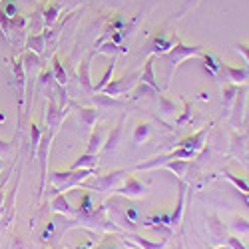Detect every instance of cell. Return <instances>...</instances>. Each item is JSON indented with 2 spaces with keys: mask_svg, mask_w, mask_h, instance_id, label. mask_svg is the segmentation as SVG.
Masks as SVG:
<instances>
[{
  "mask_svg": "<svg viewBox=\"0 0 249 249\" xmlns=\"http://www.w3.org/2000/svg\"><path fill=\"white\" fill-rule=\"evenodd\" d=\"M94 170H66V172H54L50 176V185L56 194H64L74 188H80L84 181L92 178Z\"/></svg>",
  "mask_w": 249,
  "mask_h": 249,
  "instance_id": "1",
  "label": "cell"
},
{
  "mask_svg": "<svg viewBox=\"0 0 249 249\" xmlns=\"http://www.w3.org/2000/svg\"><path fill=\"white\" fill-rule=\"evenodd\" d=\"M128 176H130L128 170H114V172H110V174H106V176H98L92 183H86V181H84V183L80 185V188L94 190V192H114Z\"/></svg>",
  "mask_w": 249,
  "mask_h": 249,
  "instance_id": "2",
  "label": "cell"
},
{
  "mask_svg": "<svg viewBox=\"0 0 249 249\" xmlns=\"http://www.w3.org/2000/svg\"><path fill=\"white\" fill-rule=\"evenodd\" d=\"M54 140V134L48 130L42 134L40 138V143H38V152H36V160L40 161V197L44 196V190H46V179H48V156H50V143Z\"/></svg>",
  "mask_w": 249,
  "mask_h": 249,
  "instance_id": "3",
  "label": "cell"
},
{
  "mask_svg": "<svg viewBox=\"0 0 249 249\" xmlns=\"http://www.w3.org/2000/svg\"><path fill=\"white\" fill-rule=\"evenodd\" d=\"M203 50L201 46H185L181 42H178L170 52H165V60H168V64H170V78L174 76V72H178V68L181 66V62L183 60H188L192 56H201Z\"/></svg>",
  "mask_w": 249,
  "mask_h": 249,
  "instance_id": "4",
  "label": "cell"
},
{
  "mask_svg": "<svg viewBox=\"0 0 249 249\" xmlns=\"http://www.w3.org/2000/svg\"><path fill=\"white\" fill-rule=\"evenodd\" d=\"M138 82H140V72H132V74L124 76V78H120V80H112L110 84L102 90V94H106V96H114V98L124 96V94L132 92Z\"/></svg>",
  "mask_w": 249,
  "mask_h": 249,
  "instance_id": "5",
  "label": "cell"
},
{
  "mask_svg": "<svg viewBox=\"0 0 249 249\" xmlns=\"http://www.w3.org/2000/svg\"><path fill=\"white\" fill-rule=\"evenodd\" d=\"M12 72H14V84H16V92H18V110H20V118L24 114V100H26V72L22 66V58H14L12 62Z\"/></svg>",
  "mask_w": 249,
  "mask_h": 249,
  "instance_id": "6",
  "label": "cell"
},
{
  "mask_svg": "<svg viewBox=\"0 0 249 249\" xmlns=\"http://www.w3.org/2000/svg\"><path fill=\"white\" fill-rule=\"evenodd\" d=\"M64 116H66V110L60 106V104L54 102V98H50L46 102V112H44V122H46V128L56 136L58 128L62 126L64 122Z\"/></svg>",
  "mask_w": 249,
  "mask_h": 249,
  "instance_id": "7",
  "label": "cell"
},
{
  "mask_svg": "<svg viewBox=\"0 0 249 249\" xmlns=\"http://www.w3.org/2000/svg\"><path fill=\"white\" fill-rule=\"evenodd\" d=\"M114 194H118V196H126V197H143L148 194V185L143 183V181H140L138 178H132V176H128L126 179H124L118 188L114 190Z\"/></svg>",
  "mask_w": 249,
  "mask_h": 249,
  "instance_id": "8",
  "label": "cell"
},
{
  "mask_svg": "<svg viewBox=\"0 0 249 249\" xmlns=\"http://www.w3.org/2000/svg\"><path fill=\"white\" fill-rule=\"evenodd\" d=\"M96 54V50H92L84 60L80 62V66L76 68V74H78V82L82 90H84L88 96H94V86H92V78H90V62H92V56Z\"/></svg>",
  "mask_w": 249,
  "mask_h": 249,
  "instance_id": "9",
  "label": "cell"
},
{
  "mask_svg": "<svg viewBox=\"0 0 249 249\" xmlns=\"http://www.w3.org/2000/svg\"><path fill=\"white\" fill-rule=\"evenodd\" d=\"M210 128L212 126H207V128H203V130H199V132H196L194 136H188V138H183L179 143H178V148H185V150H192V152H199V150H203V143H205V136L210 134Z\"/></svg>",
  "mask_w": 249,
  "mask_h": 249,
  "instance_id": "10",
  "label": "cell"
},
{
  "mask_svg": "<svg viewBox=\"0 0 249 249\" xmlns=\"http://www.w3.org/2000/svg\"><path fill=\"white\" fill-rule=\"evenodd\" d=\"M207 231H210L212 239L215 241V245H223L227 241V235H225V225L219 221L217 215H210L207 217Z\"/></svg>",
  "mask_w": 249,
  "mask_h": 249,
  "instance_id": "11",
  "label": "cell"
},
{
  "mask_svg": "<svg viewBox=\"0 0 249 249\" xmlns=\"http://www.w3.org/2000/svg\"><path fill=\"white\" fill-rule=\"evenodd\" d=\"M24 48L28 52H34L36 56H42L44 50H46V36H44V32H30L26 36Z\"/></svg>",
  "mask_w": 249,
  "mask_h": 249,
  "instance_id": "12",
  "label": "cell"
},
{
  "mask_svg": "<svg viewBox=\"0 0 249 249\" xmlns=\"http://www.w3.org/2000/svg\"><path fill=\"white\" fill-rule=\"evenodd\" d=\"M140 82H142V84H148L150 88H154L158 94L161 92V86L156 82V74H154V56H150L146 60V64H143V68L140 72Z\"/></svg>",
  "mask_w": 249,
  "mask_h": 249,
  "instance_id": "13",
  "label": "cell"
},
{
  "mask_svg": "<svg viewBox=\"0 0 249 249\" xmlns=\"http://www.w3.org/2000/svg\"><path fill=\"white\" fill-rule=\"evenodd\" d=\"M104 143H106V128L96 126V130H94L92 136H90L86 154H94V156H98V154L104 150Z\"/></svg>",
  "mask_w": 249,
  "mask_h": 249,
  "instance_id": "14",
  "label": "cell"
},
{
  "mask_svg": "<svg viewBox=\"0 0 249 249\" xmlns=\"http://www.w3.org/2000/svg\"><path fill=\"white\" fill-rule=\"evenodd\" d=\"M128 239L132 241L130 245L138 247V249H165L168 245V239H161V241H150V239H143L142 235H136V233H128ZM128 243V241H126Z\"/></svg>",
  "mask_w": 249,
  "mask_h": 249,
  "instance_id": "15",
  "label": "cell"
},
{
  "mask_svg": "<svg viewBox=\"0 0 249 249\" xmlns=\"http://www.w3.org/2000/svg\"><path fill=\"white\" fill-rule=\"evenodd\" d=\"M221 70L227 74V80L231 82V84H243V82H247L249 80V70H245V68H233V66H230V64H223L221 62Z\"/></svg>",
  "mask_w": 249,
  "mask_h": 249,
  "instance_id": "16",
  "label": "cell"
},
{
  "mask_svg": "<svg viewBox=\"0 0 249 249\" xmlns=\"http://www.w3.org/2000/svg\"><path fill=\"white\" fill-rule=\"evenodd\" d=\"M52 212L64 213V215H68V217H76V215H78V210H74V207L66 201L64 194H56V197H52Z\"/></svg>",
  "mask_w": 249,
  "mask_h": 249,
  "instance_id": "17",
  "label": "cell"
},
{
  "mask_svg": "<svg viewBox=\"0 0 249 249\" xmlns=\"http://www.w3.org/2000/svg\"><path fill=\"white\" fill-rule=\"evenodd\" d=\"M70 106L78 112V118L82 120V124H86L88 128L96 126V120H98V108H84V106H76V104L70 102Z\"/></svg>",
  "mask_w": 249,
  "mask_h": 249,
  "instance_id": "18",
  "label": "cell"
},
{
  "mask_svg": "<svg viewBox=\"0 0 249 249\" xmlns=\"http://www.w3.org/2000/svg\"><path fill=\"white\" fill-rule=\"evenodd\" d=\"M183 205H185V183L181 181V183H179V197H178V205H176V210L170 213V227H172V230H174V227H178V225H179V221H181Z\"/></svg>",
  "mask_w": 249,
  "mask_h": 249,
  "instance_id": "19",
  "label": "cell"
},
{
  "mask_svg": "<svg viewBox=\"0 0 249 249\" xmlns=\"http://www.w3.org/2000/svg\"><path fill=\"white\" fill-rule=\"evenodd\" d=\"M124 120H126V118H122V120L118 122V126L112 128V132L108 134L106 143H104V150H102V152H114V150L118 148L120 138H122V132H124Z\"/></svg>",
  "mask_w": 249,
  "mask_h": 249,
  "instance_id": "20",
  "label": "cell"
},
{
  "mask_svg": "<svg viewBox=\"0 0 249 249\" xmlns=\"http://www.w3.org/2000/svg\"><path fill=\"white\" fill-rule=\"evenodd\" d=\"M52 76H54V82L58 86H62V88L68 86V74H66L64 66L60 64V58L56 54L52 56Z\"/></svg>",
  "mask_w": 249,
  "mask_h": 249,
  "instance_id": "21",
  "label": "cell"
},
{
  "mask_svg": "<svg viewBox=\"0 0 249 249\" xmlns=\"http://www.w3.org/2000/svg\"><path fill=\"white\" fill-rule=\"evenodd\" d=\"M90 98L96 104V108H120V106H124L122 100H118L114 96H106V94H102V92H98V94H94Z\"/></svg>",
  "mask_w": 249,
  "mask_h": 249,
  "instance_id": "22",
  "label": "cell"
},
{
  "mask_svg": "<svg viewBox=\"0 0 249 249\" xmlns=\"http://www.w3.org/2000/svg\"><path fill=\"white\" fill-rule=\"evenodd\" d=\"M152 136V126L146 122H140L138 126L134 128V134H132V142L136 143V146H142V143H146Z\"/></svg>",
  "mask_w": 249,
  "mask_h": 249,
  "instance_id": "23",
  "label": "cell"
},
{
  "mask_svg": "<svg viewBox=\"0 0 249 249\" xmlns=\"http://www.w3.org/2000/svg\"><path fill=\"white\" fill-rule=\"evenodd\" d=\"M96 165H98V156H94V154H82L70 165V170H94Z\"/></svg>",
  "mask_w": 249,
  "mask_h": 249,
  "instance_id": "24",
  "label": "cell"
},
{
  "mask_svg": "<svg viewBox=\"0 0 249 249\" xmlns=\"http://www.w3.org/2000/svg\"><path fill=\"white\" fill-rule=\"evenodd\" d=\"M58 14H60V8H58V4H54V2H50V4H46V6L42 8V18H44V30H48V28H52V26L56 24V20H58Z\"/></svg>",
  "mask_w": 249,
  "mask_h": 249,
  "instance_id": "25",
  "label": "cell"
},
{
  "mask_svg": "<svg viewBox=\"0 0 249 249\" xmlns=\"http://www.w3.org/2000/svg\"><path fill=\"white\" fill-rule=\"evenodd\" d=\"M237 90H239V86L237 84H227V86H223V108L230 112L231 108H233V102H235V98H237Z\"/></svg>",
  "mask_w": 249,
  "mask_h": 249,
  "instance_id": "26",
  "label": "cell"
},
{
  "mask_svg": "<svg viewBox=\"0 0 249 249\" xmlns=\"http://www.w3.org/2000/svg\"><path fill=\"white\" fill-rule=\"evenodd\" d=\"M201 58H203V62H205V70H210V74L212 76H217L219 74V70H221V62L212 54V52H203L201 54Z\"/></svg>",
  "mask_w": 249,
  "mask_h": 249,
  "instance_id": "27",
  "label": "cell"
},
{
  "mask_svg": "<svg viewBox=\"0 0 249 249\" xmlns=\"http://www.w3.org/2000/svg\"><path fill=\"white\" fill-rule=\"evenodd\" d=\"M188 160H170L163 163V168H168L170 172H174L178 178H183L185 176V170H188Z\"/></svg>",
  "mask_w": 249,
  "mask_h": 249,
  "instance_id": "28",
  "label": "cell"
},
{
  "mask_svg": "<svg viewBox=\"0 0 249 249\" xmlns=\"http://www.w3.org/2000/svg\"><path fill=\"white\" fill-rule=\"evenodd\" d=\"M114 70H116V58H112V64L108 66V70H106V72H104V76H102V80H100V82H98V84L94 86V94H98V92H102L104 88H106V86L110 84V82H112L110 78L114 76Z\"/></svg>",
  "mask_w": 249,
  "mask_h": 249,
  "instance_id": "29",
  "label": "cell"
},
{
  "mask_svg": "<svg viewBox=\"0 0 249 249\" xmlns=\"http://www.w3.org/2000/svg\"><path fill=\"white\" fill-rule=\"evenodd\" d=\"M230 227H231L233 233H239V235H247V233H249V221H247L245 217H241V215H235V217L231 219Z\"/></svg>",
  "mask_w": 249,
  "mask_h": 249,
  "instance_id": "30",
  "label": "cell"
},
{
  "mask_svg": "<svg viewBox=\"0 0 249 249\" xmlns=\"http://www.w3.org/2000/svg\"><path fill=\"white\" fill-rule=\"evenodd\" d=\"M176 112H178L176 102L170 100L168 96H160V114L161 116H174Z\"/></svg>",
  "mask_w": 249,
  "mask_h": 249,
  "instance_id": "31",
  "label": "cell"
},
{
  "mask_svg": "<svg viewBox=\"0 0 249 249\" xmlns=\"http://www.w3.org/2000/svg\"><path fill=\"white\" fill-rule=\"evenodd\" d=\"M40 138H42V132H40V126L32 120L30 122V140H32V156L36 158V152H38V143H40Z\"/></svg>",
  "mask_w": 249,
  "mask_h": 249,
  "instance_id": "32",
  "label": "cell"
},
{
  "mask_svg": "<svg viewBox=\"0 0 249 249\" xmlns=\"http://www.w3.org/2000/svg\"><path fill=\"white\" fill-rule=\"evenodd\" d=\"M14 146H16V138L12 142H4L0 138V160H6L14 154Z\"/></svg>",
  "mask_w": 249,
  "mask_h": 249,
  "instance_id": "33",
  "label": "cell"
},
{
  "mask_svg": "<svg viewBox=\"0 0 249 249\" xmlns=\"http://www.w3.org/2000/svg\"><path fill=\"white\" fill-rule=\"evenodd\" d=\"M94 207H92V197L90 196H84V199H82L80 207H78V213H92Z\"/></svg>",
  "mask_w": 249,
  "mask_h": 249,
  "instance_id": "34",
  "label": "cell"
},
{
  "mask_svg": "<svg viewBox=\"0 0 249 249\" xmlns=\"http://www.w3.org/2000/svg\"><path fill=\"white\" fill-rule=\"evenodd\" d=\"M225 245L230 247V249H247L237 235H230V237H227V241H225Z\"/></svg>",
  "mask_w": 249,
  "mask_h": 249,
  "instance_id": "35",
  "label": "cell"
},
{
  "mask_svg": "<svg viewBox=\"0 0 249 249\" xmlns=\"http://www.w3.org/2000/svg\"><path fill=\"white\" fill-rule=\"evenodd\" d=\"M190 118H192V104L185 102V110H183V114L178 118V126H183L185 122H190Z\"/></svg>",
  "mask_w": 249,
  "mask_h": 249,
  "instance_id": "36",
  "label": "cell"
},
{
  "mask_svg": "<svg viewBox=\"0 0 249 249\" xmlns=\"http://www.w3.org/2000/svg\"><path fill=\"white\" fill-rule=\"evenodd\" d=\"M8 249H30V247L26 245V241L20 237V235H14V237H12V243H10Z\"/></svg>",
  "mask_w": 249,
  "mask_h": 249,
  "instance_id": "37",
  "label": "cell"
},
{
  "mask_svg": "<svg viewBox=\"0 0 249 249\" xmlns=\"http://www.w3.org/2000/svg\"><path fill=\"white\" fill-rule=\"evenodd\" d=\"M2 4V2H0ZM2 8H4V12L12 18V16H16V12H18V6H16V2H12V0H6V2L2 4Z\"/></svg>",
  "mask_w": 249,
  "mask_h": 249,
  "instance_id": "38",
  "label": "cell"
},
{
  "mask_svg": "<svg viewBox=\"0 0 249 249\" xmlns=\"http://www.w3.org/2000/svg\"><path fill=\"white\" fill-rule=\"evenodd\" d=\"M197 2H199V0H185V4H183V8H181V12H179V18H181L185 12H188V10H192Z\"/></svg>",
  "mask_w": 249,
  "mask_h": 249,
  "instance_id": "39",
  "label": "cell"
},
{
  "mask_svg": "<svg viewBox=\"0 0 249 249\" xmlns=\"http://www.w3.org/2000/svg\"><path fill=\"white\" fill-rule=\"evenodd\" d=\"M126 217H128L130 223H136V221H138V212H136V207H128Z\"/></svg>",
  "mask_w": 249,
  "mask_h": 249,
  "instance_id": "40",
  "label": "cell"
},
{
  "mask_svg": "<svg viewBox=\"0 0 249 249\" xmlns=\"http://www.w3.org/2000/svg\"><path fill=\"white\" fill-rule=\"evenodd\" d=\"M237 50H239V52H241V54L245 56V60H247V64H249V48H247L245 44H239V46H237Z\"/></svg>",
  "mask_w": 249,
  "mask_h": 249,
  "instance_id": "41",
  "label": "cell"
},
{
  "mask_svg": "<svg viewBox=\"0 0 249 249\" xmlns=\"http://www.w3.org/2000/svg\"><path fill=\"white\" fill-rule=\"evenodd\" d=\"M52 231H54V223H48V227H46V231H44V235H42V239H46V237H50V235H52Z\"/></svg>",
  "mask_w": 249,
  "mask_h": 249,
  "instance_id": "42",
  "label": "cell"
},
{
  "mask_svg": "<svg viewBox=\"0 0 249 249\" xmlns=\"http://www.w3.org/2000/svg\"><path fill=\"white\" fill-rule=\"evenodd\" d=\"M215 249H230L227 245H215Z\"/></svg>",
  "mask_w": 249,
  "mask_h": 249,
  "instance_id": "43",
  "label": "cell"
},
{
  "mask_svg": "<svg viewBox=\"0 0 249 249\" xmlns=\"http://www.w3.org/2000/svg\"><path fill=\"white\" fill-rule=\"evenodd\" d=\"M2 168H4V160H0V172H2Z\"/></svg>",
  "mask_w": 249,
  "mask_h": 249,
  "instance_id": "44",
  "label": "cell"
},
{
  "mask_svg": "<svg viewBox=\"0 0 249 249\" xmlns=\"http://www.w3.org/2000/svg\"><path fill=\"white\" fill-rule=\"evenodd\" d=\"M247 124H249V110H247Z\"/></svg>",
  "mask_w": 249,
  "mask_h": 249,
  "instance_id": "45",
  "label": "cell"
},
{
  "mask_svg": "<svg viewBox=\"0 0 249 249\" xmlns=\"http://www.w3.org/2000/svg\"><path fill=\"white\" fill-rule=\"evenodd\" d=\"M42 249H48V247H42Z\"/></svg>",
  "mask_w": 249,
  "mask_h": 249,
  "instance_id": "46",
  "label": "cell"
},
{
  "mask_svg": "<svg viewBox=\"0 0 249 249\" xmlns=\"http://www.w3.org/2000/svg\"><path fill=\"white\" fill-rule=\"evenodd\" d=\"M4 249H8V245H6V247H4Z\"/></svg>",
  "mask_w": 249,
  "mask_h": 249,
  "instance_id": "47",
  "label": "cell"
},
{
  "mask_svg": "<svg viewBox=\"0 0 249 249\" xmlns=\"http://www.w3.org/2000/svg\"><path fill=\"white\" fill-rule=\"evenodd\" d=\"M0 2H2V0H0Z\"/></svg>",
  "mask_w": 249,
  "mask_h": 249,
  "instance_id": "48",
  "label": "cell"
}]
</instances>
